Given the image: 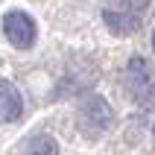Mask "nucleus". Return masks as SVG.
<instances>
[{
	"label": "nucleus",
	"mask_w": 155,
	"mask_h": 155,
	"mask_svg": "<svg viewBox=\"0 0 155 155\" xmlns=\"http://www.w3.org/2000/svg\"><path fill=\"white\" fill-rule=\"evenodd\" d=\"M126 91H129L132 103H138L140 108L155 105V70L149 68L147 59L135 56L126 64Z\"/></svg>",
	"instance_id": "f257e3e1"
},
{
	"label": "nucleus",
	"mask_w": 155,
	"mask_h": 155,
	"mask_svg": "<svg viewBox=\"0 0 155 155\" xmlns=\"http://www.w3.org/2000/svg\"><path fill=\"white\" fill-rule=\"evenodd\" d=\"M3 35H6V41L18 50H29L38 38V26H35L32 15L24 12V9H12L3 15Z\"/></svg>",
	"instance_id": "f03ea898"
},
{
	"label": "nucleus",
	"mask_w": 155,
	"mask_h": 155,
	"mask_svg": "<svg viewBox=\"0 0 155 155\" xmlns=\"http://www.w3.org/2000/svg\"><path fill=\"white\" fill-rule=\"evenodd\" d=\"M79 114H82V120H88L91 126H94V132H103L111 126V108H108V103H105L100 94H91L82 103V108H79Z\"/></svg>",
	"instance_id": "7ed1b4c3"
},
{
	"label": "nucleus",
	"mask_w": 155,
	"mask_h": 155,
	"mask_svg": "<svg viewBox=\"0 0 155 155\" xmlns=\"http://www.w3.org/2000/svg\"><path fill=\"white\" fill-rule=\"evenodd\" d=\"M24 111V100L9 79H0V123H15Z\"/></svg>",
	"instance_id": "20e7f679"
},
{
	"label": "nucleus",
	"mask_w": 155,
	"mask_h": 155,
	"mask_svg": "<svg viewBox=\"0 0 155 155\" xmlns=\"http://www.w3.org/2000/svg\"><path fill=\"white\" fill-rule=\"evenodd\" d=\"M26 155H59V143L50 135H35L26 147Z\"/></svg>",
	"instance_id": "39448f33"
},
{
	"label": "nucleus",
	"mask_w": 155,
	"mask_h": 155,
	"mask_svg": "<svg viewBox=\"0 0 155 155\" xmlns=\"http://www.w3.org/2000/svg\"><path fill=\"white\" fill-rule=\"evenodd\" d=\"M152 47H155V32H152Z\"/></svg>",
	"instance_id": "423d86ee"
}]
</instances>
